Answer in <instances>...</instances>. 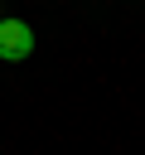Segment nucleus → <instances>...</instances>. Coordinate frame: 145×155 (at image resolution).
I'll return each instance as SVG.
<instances>
[{
    "instance_id": "nucleus-1",
    "label": "nucleus",
    "mask_w": 145,
    "mask_h": 155,
    "mask_svg": "<svg viewBox=\"0 0 145 155\" xmlns=\"http://www.w3.org/2000/svg\"><path fill=\"white\" fill-rule=\"evenodd\" d=\"M34 53V29L24 19H0V63H24Z\"/></svg>"
}]
</instances>
